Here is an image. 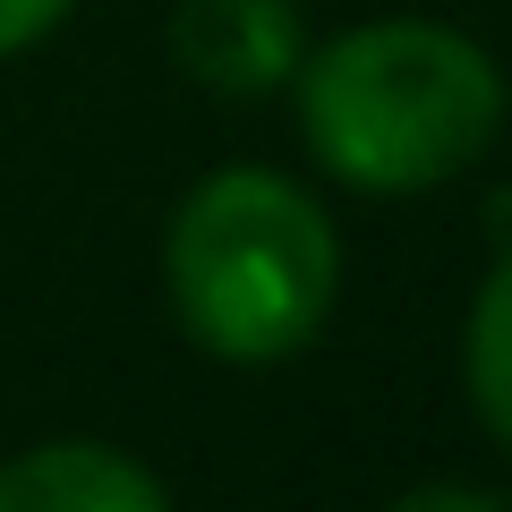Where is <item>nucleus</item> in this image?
Here are the masks:
<instances>
[{"label":"nucleus","instance_id":"obj_1","mask_svg":"<svg viewBox=\"0 0 512 512\" xmlns=\"http://www.w3.org/2000/svg\"><path fill=\"white\" fill-rule=\"evenodd\" d=\"M291 77L308 154L359 197L461 180L504 128V69L444 18H367Z\"/></svg>","mask_w":512,"mask_h":512},{"label":"nucleus","instance_id":"obj_2","mask_svg":"<svg viewBox=\"0 0 512 512\" xmlns=\"http://www.w3.org/2000/svg\"><path fill=\"white\" fill-rule=\"evenodd\" d=\"M163 282L197 350L265 367L325 333L342 291V239L299 180L231 163L180 197L163 239Z\"/></svg>","mask_w":512,"mask_h":512},{"label":"nucleus","instance_id":"obj_3","mask_svg":"<svg viewBox=\"0 0 512 512\" xmlns=\"http://www.w3.org/2000/svg\"><path fill=\"white\" fill-rule=\"evenodd\" d=\"M171 60L188 86L222 94V103H256V94L291 86V69L308 60L291 0H180L171 18Z\"/></svg>","mask_w":512,"mask_h":512},{"label":"nucleus","instance_id":"obj_4","mask_svg":"<svg viewBox=\"0 0 512 512\" xmlns=\"http://www.w3.org/2000/svg\"><path fill=\"white\" fill-rule=\"evenodd\" d=\"M171 487L111 444H35L0 461V512H163Z\"/></svg>","mask_w":512,"mask_h":512},{"label":"nucleus","instance_id":"obj_5","mask_svg":"<svg viewBox=\"0 0 512 512\" xmlns=\"http://www.w3.org/2000/svg\"><path fill=\"white\" fill-rule=\"evenodd\" d=\"M461 384H470L478 427L512 453V248L495 256V274L478 282V299H470V325H461Z\"/></svg>","mask_w":512,"mask_h":512},{"label":"nucleus","instance_id":"obj_6","mask_svg":"<svg viewBox=\"0 0 512 512\" xmlns=\"http://www.w3.org/2000/svg\"><path fill=\"white\" fill-rule=\"evenodd\" d=\"M69 9H77V0H0V60L26 52V43H43Z\"/></svg>","mask_w":512,"mask_h":512}]
</instances>
